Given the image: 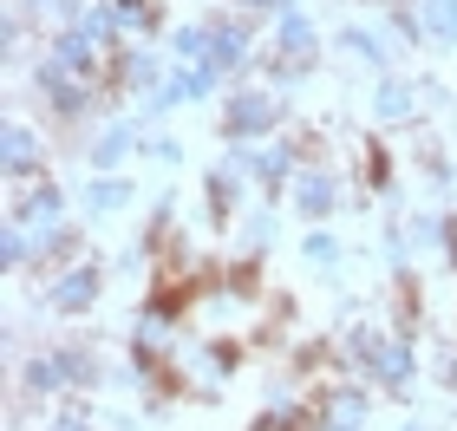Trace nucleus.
<instances>
[{
    "label": "nucleus",
    "mask_w": 457,
    "mask_h": 431,
    "mask_svg": "<svg viewBox=\"0 0 457 431\" xmlns=\"http://www.w3.org/2000/svg\"><path fill=\"white\" fill-rule=\"evenodd\" d=\"M301 261H314V269H320L327 281H340V261H346V249H340V236H334V229H307V242H301Z\"/></svg>",
    "instance_id": "a211bd4d"
},
{
    "label": "nucleus",
    "mask_w": 457,
    "mask_h": 431,
    "mask_svg": "<svg viewBox=\"0 0 457 431\" xmlns=\"http://www.w3.org/2000/svg\"><path fill=\"white\" fill-rule=\"evenodd\" d=\"M281 7H287V0H228V13H242V20H268Z\"/></svg>",
    "instance_id": "c756f323"
},
{
    "label": "nucleus",
    "mask_w": 457,
    "mask_h": 431,
    "mask_svg": "<svg viewBox=\"0 0 457 431\" xmlns=\"http://www.w3.org/2000/svg\"><path fill=\"white\" fill-rule=\"evenodd\" d=\"M372 118H379V125H411V118H419V86L399 79V72H386L379 92H372Z\"/></svg>",
    "instance_id": "4468645a"
},
{
    "label": "nucleus",
    "mask_w": 457,
    "mask_h": 431,
    "mask_svg": "<svg viewBox=\"0 0 457 431\" xmlns=\"http://www.w3.org/2000/svg\"><path fill=\"white\" fill-rule=\"evenodd\" d=\"M112 13H118V27H131V33H157L163 27L157 0H112Z\"/></svg>",
    "instance_id": "4be33fe9"
},
{
    "label": "nucleus",
    "mask_w": 457,
    "mask_h": 431,
    "mask_svg": "<svg viewBox=\"0 0 457 431\" xmlns=\"http://www.w3.org/2000/svg\"><path fill=\"white\" fill-rule=\"evenodd\" d=\"M275 242V210H255V216H242V249L262 261V249Z\"/></svg>",
    "instance_id": "a878e982"
},
{
    "label": "nucleus",
    "mask_w": 457,
    "mask_h": 431,
    "mask_svg": "<svg viewBox=\"0 0 457 431\" xmlns=\"http://www.w3.org/2000/svg\"><path fill=\"white\" fill-rule=\"evenodd\" d=\"M79 242H86V229H79V222H53V229H33V269H39V275L72 269Z\"/></svg>",
    "instance_id": "9b49d317"
},
{
    "label": "nucleus",
    "mask_w": 457,
    "mask_h": 431,
    "mask_svg": "<svg viewBox=\"0 0 457 431\" xmlns=\"http://www.w3.org/2000/svg\"><path fill=\"white\" fill-rule=\"evenodd\" d=\"M144 157H151L157 170H177V163H183V144H177V137H144Z\"/></svg>",
    "instance_id": "c85d7f7f"
},
{
    "label": "nucleus",
    "mask_w": 457,
    "mask_h": 431,
    "mask_svg": "<svg viewBox=\"0 0 457 431\" xmlns=\"http://www.w3.org/2000/svg\"><path fill=\"white\" fill-rule=\"evenodd\" d=\"M0 249H7V269H33V236L20 229V222H7V242H0Z\"/></svg>",
    "instance_id": "cd10ccee"
},
{
    "label": "nucleus",
    "mask_w": 457,
    "mask_h": 431,
    "mask_svg": "<svg viewBox=\"0 0 457 431\" xmlns=\"http://www.w3.org/2000/svg\"><path fill=\"white\" fill-rule=\"evenodd\" d=\"M386 33H392V39H411V46H419V39H425L419 7H411V0H392V7H386Z\"/></svg>",
    "instance_id": "393cba45"
},
{
    "label": "nucleus",
    "mask_w": 457,
    "mask_h": 431,
    "mask_svg": "<svg viewBox=\"0 0 457 431\" xmlns=\"http://www.w3.org/2000/svg\"><path fill=\"white\" fill-rule=\"evenodd\" d=\"M295 210H301L307 222H327V216L340 210V177L320 170V163H307V170L295 177Z\"/></svg>",
    "instance_id": "1a4fd4ad"
},
{
    "label": "nucleus",
    "mask_w": 457,
    "mask_h": 431,
    "mask_svg": "<svg viewBox=\"0 0 457 431\" xmlns=\"http://www.w3.org/2000/svg\"><path fill=\"white\" fill-rule=\"evenodd\" d=\"M360 157H366V183L379 196H392V157H386V144L379 137H360Z\"/></svg>",
    "instance_id": "b1692460"
},
{
    "label": "nucleus",
    "mask_w": 457,
    "mask_h": 431,
    "mask_svg": "<svg viewBox=\"0 0 457 431\" xmlns=\"http://www.w3.org/2000/svg\"><path fill=\"white\" fill-rule=\"evenodd\" d=\"M131 203H137V190L124 177H92L86 183V210L92 216H118V210H131Z\"/></svg>",
    "instance_id": "f3484780"
},
{
    "label": "nucleus",
    "mask_w": 457,
    "mask_h": 431,
    "mask_svg": "<svg viewBox=\"0 0 457 431\" xmlns=\"http://www.w3.org/2000/svg\"><path fill=\"white\" fill-rule=\"evenodd\" d=\"M295 144H262V183H268V190H281V183L287 177H295Z\"/></svg>",
    "instance_id": "5701e85b"
},
{
    "label": "nucleus",
    "mask_w": 457,
    "mask_h": 431,
    "mask_svg": "<svg viewBox=\"0 0 457 431\" xmlns=\"http://www.w3.org/2000/svg\"><path fill=\"white\" fill-rule=\"evenodd\" d=\"M340 53H353V59H366V66L372 72H392V66H399V53H392V39L386 33H372V27H360V20H353V27H340Z\"/></svg>",
    "instance_id": "2eb2a0df"
},
{
    "label": "nucleus",
    "mask_w": 457,
    "mask_h": 431,
    "mask_svg": "<svg viewBox=\"0 0 457 431\" xmlns=\"http://www.w3.org/2000/svg\"><path fill=\"white\" fill-rule=\"evenodd\" d=\"M445 261L457 269V216H445Z\"/></svg>",
    "instance_id": "2f4dec72"
},
{
    "label": "nucleus",
    "mask_w": 457,
    "mask_h": 431,
    "mask_svg": "<svg viewBox=\"0 0 457 431\" xmlns=\"http://www.w3.org/2000/svg\"><path fill=\"white\" fill-rule=\"evenodd\" d=\"M0 170L13 183H39L46 177V137H39L27 118H7L0 125Z\"/></svg>",
    "instance_id": "20e7f679"
},
{
    "label": "nucleus",
    "mask_w": 457,
    "mask_h": 431,
    "mask_svg": "<svg viewBox=\"0 0 457 431\" xmlns=\"http://www.w3.org/2000/svg\"><path fill=\"white\" fill-rule=\"evenodd\" d=\"M281 112H287V98L262 92V86H236L216 125H222V137H228V144H255V137L275 131V118H281Z\"/></svg>",
    "instance_id": "f03ea898"
},
{
    "label": "nucleus",
    "mask_w": 457,
    "mask_h": 431,
    "mask_svg": "<svg viewBox=\"0 0 457 431\" xmlns=\"http://www.w3.org/2000/svg\"><path fill=\"white\" fill-rule=\"evenodd\" d=\"M405 236H411V255L445 249V216H411V222H405Z\"/></svg>",
    "instance_id": "bb28decb"
},
{
    "label": "nucleus",
    "mask_w": 457,
    "mask_h": 431,
    "mask_svg": "<svg viewBox=\"0 0 457 431\" xmlns=\"http://www.w3.org/2000/svg\"><path fill=\"white\" fill-rule=\"evenodd\" d=\"M399 431H425V425H419V419H405V425H399Z\"/></svg>",
    "instance_id": "473e14b6"
},
{
    "label": "nucleus",
    "mask_w": 457,
    "mask_h": 431,
    "mask_svg": "<svg viewBox=\"0 0 457 431\" xmlns=\"http://www.w3.org/2000/svg\"><path fill=\"white\" fill-rule=\"evenodd\" d=\"M366 379H379L386 393H405V385L419 379V346H411L405 334H386V346H379V360H372Z\"/></svg>",
    "instance_id": "9d476101"
},
{
    "label": "nucleus",
    "mask_w": 457,
    "mask_h": 431,
    "mask_svg": "<svg viewBox=\"0 0 457 431\" xmlns=\"http://www.w3.org/2000/svg\"><path fill=\"white\" fill-rule=\"evenodd\" d=\"M46 431H92V425H86V412H79V405H72V412H66V419H53Z\"/></svg>",
    "instance_id": "7c9ffc66"
},
{
    "label": "nucleus",
    "mask_w": 457,
    "mask_h": 431,
    "mask_svg": "<svg viewBox=\"0 0 457 431\" xmlns=\"http://www.w3.org/2000/svg\"><path fill=\"white\" fill-rule=\"evenodd\" d=\"M242 183L248 177H236L228 163H216V170H203V229H222L228 216H236V196H242Z\"/></svg>",
    "instance_id": "f8f14e48"
},
{
    "label": "nucleus",
    "mask_w": 457,
    "mask_h": 431,
    "mask_svg": "<svg viewBox=\"0 0 457 431\" xmlns=\"http://www.w3.org/2000/svg\"><path fill=\"white\" fill-rule=\"evenodd\" d=\"M275 53L301 59V66H314V53H320V33H314V13H301V0H287V7L275 13Z\"/></svg>",
    "instance_id": "6e6552de"
},
{
    "label": "nucleus",
    "mask_w": 457,
    "mask_h": 431,
    "mask_svg": "<svg viewBox=\"0 0 457 431\" xmlns=\"http://www.w3.org/2000/svg\"><path fill=\"white\" fill-rule=\"evenodd\" d=\"M203 27H210V53H203V66H216L222 79H242L248 66H255V20L216 13V20H203Z\"/></svg>",
    "instance_id": "7ed1b4c3"
},
{
    "label": "nucleus",
    "mask_w": 457,
    "mask_h": 431,
    "mask_svg": "<svg viewBox=\"0 0 457 431\" xmlns=\"http://www.w3.org/2000/svg\"><path fill=\"white\" fill-rule=\"evenodd\" d=\"M320 412L334 419V425H366V412H372V399H366V385H327V399H320Z\"/></svg>",
    "instance_id": "dca6fc26"
},
{
    "label": "nucleus",
    "mask_w": 457,
    "mask_h": 431,
    "mask_svg": "<svg viewBox=\"0 0 457 431\" xmlns=\"http://www.w3.org/2000/svg\"><path fill=\"white\" fill-rule=\"evenodd\" d=\"M79 39H86V46H112L118 39V13H112V0H98V7H86L79 13V27H72Z\"/></svg>",
    "instance_id": "aec40b11"
},
{
    "label": "nucleus",
    "mask_w": 457,
    "mask_h": 431,
    "mask_svg": "<svg viewBox=\"0 0 457 431\" xmlns=\"http://www.w3.org/2000/svg\"><path fill=\"white\" fill-rule=\"evenodd\" d=\"M379 346H386V334H379V327H346V334H340V353H346L353 366H360V373H372Z\"/></svg>",
    "instance_id": "6ab92c4d"
},
{
    "label": "nucleus",
    "mask_w": 457,
    "mask_h": 431,
    "mask_svg": "<svg viewBox=\"0 0 457 431\" xmlns=\"http://www.w3.org/2000/svg\"><path fill=\"white\" fill-rule=\"evenodd\" d=\"M98 294H105L98 261H72V269H59V275L46 281V307H53V314H92Z\"/></svg>",
    "instance_id": "39448f33"
},
{
    "label": "nucleus",
    "mask_w": 457,
    "mask_h": 431,
    "mask_svg": "<svg viewBox=\"0 0 457 431\" xmlns=\"http://www.w3.org/2000/svg\"><path fill=\"white\" fill-rule=\"evenodd\" d=\"M59 216H66V190H59L53 177L20 183V196H13V210H7V222H20V229H53Z\"/></svg>",
    "instance_id": "423d86ee"
},
{
    "label": "nucleus",
    "mask_w": 457,
    "mask_h": 431,
    "mask_svg": "<svg viewBox=\"0 0 457 431\" xmlns=\"http://www.w3.org/2000/svg\"><path fill=\"white\" fill-rule=\"evenodd\" d=\"M66 385H105V360L92 346H46L27 360V399H53Z\"/></svg>",
    "instance_id": "f257e3e1"
},
{
    "label": "nucleus",
    "mask_w": 457,
    "mask_h": 431,
    "mask_svg": "<svg viewBox=\"0 0 457 431\" xmlns=\"http://www.w3.org/2000/svg\"><path fill=\"white\" fill-rule=\"evenodd\" d=\"M144 137H151V131H144L137 118H105V131L92 137V170L98 177H118V163L131 151H144Z\"/></svg>",
    "instance_id": "0eeeda50"
},
{
    "label": "nucleus",
    "mask_w": 457,
    "mask_h": 431,
    "mask_svg": "<svg viewBox=\"0 0 457 431\" xmlns=\"http://www.w3.org/2000/svg\"><path fill=\"white\" fill-rule=\"evenodd\" d=\"M163 79H170V66H163L157 53H118L112 72H105V86H118V92H144V98H151Z\"/></svg>",
    "instance_id": "ddd939ff"
},
{
    "label": "nucleus",
    "mask_w": 457,
    "mask_h": 431,
    "mask_svg": "<svg viewBox=\"0 0 457 431\" xmlns=\"http://www.w3.org/2000/svg\"><path fill=\"white\" fill-rule=\"evenodd\" d=\"M425 20V39H457V0H411Z\"/></svg>",
    "instance_id": "412c9836"
}]
</instances>
